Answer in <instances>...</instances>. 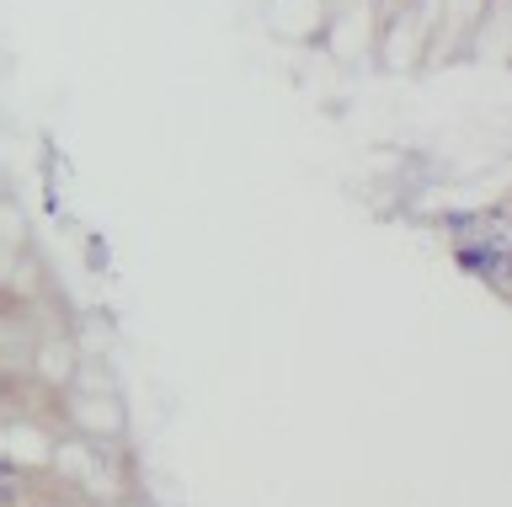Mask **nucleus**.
Here are the masks:
<instances>
[{
    "instance_id": "2",
    "label": "nucleus",
    "mask_w": 512,
    "mask_h": 507,
    "mask_svg": "<svg viewBox=\"0 0 512 507\" xmlns=\"http://www.w3.org/2000/svg\"><path fill=\"white\" fill-rule=\"evenodd\" d=\"M75 363H80V353H75L70 337H48V342H38V353H32V369H38V379H43V385H54V390L70 385Z\"/></svg>"
},
{
    "instance_id": "1",
    "label": "nucleus",
    "mask_w": 512,
    "mask_h": 507,
    "mask_svg": "<svg viewBox=\"0 0 512 507\" xmlns=\"http://www.w3.org/2000/svg\"><path fill=\"white\" fill-rule=\"evenodd\" d=\"M64 417H70L80 438H96V443H118L128 427L118 390H64Z\"/></svg>"
},
{
    "instance_id": "3",
    "label": "nucleus",
    "mask_w": 512,
    "mask_h": 507,
    "mask_svg": "<svg viewBox=\"0 0 512 507\" xmlns=\"http://www.w3.org/2000/svg\"><path fill=\"white\" fill-rule=\"evenodd\" d=\"M352 6H374V0H326L331 17H336V11H352Z\"/></svg>"
},
{
    "instance_id": "4",
    "label": "nucleus",
    "mask_w": 512,
    "mask_h": 507,
    "mask_svg": "<svg viewBox=\"0 0 512 507\" xmlns=\"http://www.w3.org/2000/svg\"><path fill=\"white\" fill-rule=\"evenodd\" d=\"M0 198H6V177H0Z\"/></svg>"
}]
</instances>
